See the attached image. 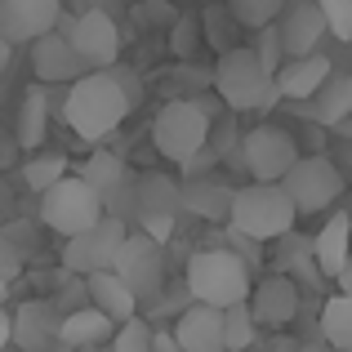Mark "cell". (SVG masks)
Masks as SVG:
<instances>
[{"mask_svg":"<svg viewBox=\"0 0 352 352\" xmlns=\"http://www.w3.org/2000/svg\"><path fill=\"white\" fill-rule=\"evenodd\" d=\"M41 219H45L50 232L72 241V236L89 232V228L103 219V197H98L80 174H67L63 183H54V188L41 197Z\"/></svg>","mask_w":352,"mask_h":352,"instance_id":"8992f818","label":"cell"},{"mask_svg":"<svg viewBox=\"0 0 352 352\" xmlns=\"http://www.w3.org/2000/svg\"><path fill=\"white\" fill-rule=\"evenodd\" d=\"M107 352H156V330L147 326L143 317H134V321H125V326H116Z\"/></svg>","mask_w":352,"mask_h":352,"instance_id":"1f68e13d","label":"cell"},{"mask_svg":"<svg viewBox=\"0 0 352 352\" xmlns=\"http://www.w3.org/2000/svg\"><path fill=\"white\" fill-rule=\"evenodd\" d=\"M63 0H0V36L9 45L27 41L36 45L41 36L58 32L63 27Z\"/></svg>","mask_w":352,"mask_h":352,"instance_id":"7c38bea8","label":"cell"},{"mask_svg":"<svg viewBox=\"0 0 352 352\" xmlns=\"http://www.w3.org/2000/svg\"><path fill=\"white\" fill-rule=\"evenodd\" d=\"M299 161L303 156H299L294 134L281 129V125H272V120H263V125L241 134V170L254 183H281Z\"/></svg>","mask_w":352,"mask_h":352,"instance_id":"52a82bcc","label":"cell"},{"mask_svg":"<svg viewBox=\"0 0 352 352\" xmlns=\"http://www.w3.org/2000/svg\"><path fill=\"white\" fill-rule=\"evenodd\" d=\"M9 58H14V45H9V41H5V36H0V72H5V67H9Z\"/></svg>","mask_w":352,"mask_h":352,"instance_id":"f35d334b","label":"cell"},{"mask_svg":"<svg viewBox=\"0 0 352 352\" xmlns=\"http://www.w3.org/2000/svg\"><path fill=\"white\" fill-rule=\"evenodd\" d=\"M5 294H9V281L0 276V308H5Z\"/></svg>","mask_w":352,"mask_h":352,"instance_id":"b9f144b4","label":"cell"},{"mask_svg":"<svg viewBox=\"0 0 352 352\" xmlns=\"http://www.w3.org/2000/svg\"><path fill=\"white\" fill-rule=\"evenodd\" d=\"M254 54H258V63H263V67L276 76V72L285 67V45H281V32H276V27H263V32H258Z\"/></svg>","mask_w":352,"mask_h":352,"instance_id":"836d02e7","label":"cell"},{"mask_svg":"<svg viewBox=\"0 0 352 352\" xmlns=\"http://www.w3.org/2000/svg\"><path fill=\"white\" fill-rule=\"evenodd\" d=\"M134 228H138L143 236H152L156 245H170V236L179 232V214H138Z\"/></svg>","mask_w":352,"mask_h":352,"instance_id":"e575fe53","label":"cell"},{"mask_svg":"<svg viewBox=\"0 0 352 352\" xmlns=\"http://www.w3.org/2000/svg\"><path fill=\"white\" fill-rule=\"evenodd\" d=\"M129 107H134V98H129V89L120 85L112 72H89V76H80L76 85L67 89V98H63V120H67V129L76 138L98 143V138H107L112 129L125 125Z\"/></svg>","mask_w":352,"mask_h":352,"instance_id":"6da1fadb","label":"cell"},{"mask_svg":"<svg viewBox=\"0 0 352 352\" xmlns=\"http://www.w3.org/2000/svg\"><path fill=\"white\" fill-rule=\"evenodd\" d=\"M214 94L228 112H267L281 103L276 76L258 63V54L250 45L223 50V58L214 63Z\"/></svg>","mask_w":352,"mask_h":352,"instance_id":"277c9868","label":"cell"},{"mask_svg":"<svg viewBox=\"0 0 352 352\" xmlns=\"http://www.w3.org/2000/svg\"><path fill=\"white\" fill-rule=\"evenodd\" d=\"M294 219H299V210L281 183H245V188H236L228 228L263 245V241H281L285 232H294Z\"/></svg>","mask_w":352,"mask_h":352,"instance_id":"5b68a950","label":"cell"},{"mask_svg":"<svg viewBox=\"0 0 352 352\" xmlns=\"http://www.w3.org/2000/svg\"><path fill=\"white\" fill-rule=\"evenodd\" d=\"M312 250H317L321 276L339 281V272H344L348 258H352V214H330L321 223V232L312 236Z\"/></svg>","mask_w":352,"mask_h":352,"instance_id":"44dd1931","label":"cell"},{"mask_svg":"<svg viewBox=\"0 0 352 352\" xmlns=\"http://www.w3.org/2000/svg\"><path fill=\"white\" fill-rule=\"evenodd\" d=\"M63 36L80 54L89 72H112L120 58V27L107 9H85L76 18H63Z\"/></svg>","mask_w":352,"mask_h":352,"instance_id":"9c48e42d","label":"cell"},{"mask_svg":"<svg viewBox=\"0 0 352 352\" xmlns=\"http://www.w3.org/2000/svg\"><path fill=\"white\" fill-rule=\"evenodd\" d=\"M339 294H352V258H348V267H344V272H339Z\"/></svg>","mask_w":352,"mask_h":352,"instance_id":"74e56055","label":"cell"},{"mask_svg":"<svg viewBox=\"0 0 352 352\" xmlns=\"http://www.w3.org/2000/svg\"><path fill=\"white\" fill-rule=\"evenodd\" d=\"M281 188L290 192V201H294L299 214H321V210H330L339 197H344L348 183H344V174H339V165L330 161V156H303V161L281 179Z\"/></svg>","mask_w":352,"mask_h":352,"instance_id":"30bf717a","label":"cell"},{"mask_svg":"<svg viewBox=\"0 0 352 352\" xmlns=\"http://www.w3.org/2000/svg\"><path fill=\"white\" fill-rule=\"evenodd\" d=\"M9 344H14V312L0 308V352H5Z\"/></svg>","mask_w":352,"mask_h":352,"instance_id":"8d00e7d4","label":"cell"},{"mask_svg":"<svg viewBox=\"0 0 352 352\" xmlns=\"http://www.w3.org/2000/svg\"><path fill=\"white\" fill-rule=\"evenodd\" d=\"M285 5L290 0H228V9H232V18L241 27H250V32H263V27H276L285 14Z\"/></svg>","mask_w":352,"mask_h":352,"instance_id":"4dcf8cb0","label":"cell"},{"mask_svg":"<svg viewBox=\"0 0 352 352\" xmlns=\"http://www.w3.org/2000/svg\"><path fill=\"white\" fill-rule=\"evenodd\" d=\"M112 335H116V321L107 312H98L94 303L89 308H72L58 326V344L72 348V352H89L98 344H112Z\"/></svg>","mask_w":352,"mask_h":352,"instance_id":"ffe728a7","label":"cell"},{"mask_svg":"<svg viewBox=\"0 0 352 352\" xmlns=\"http://www.w3.org/2000/svg\"><path fill=\"white\" fill-rule=\"evenodd\" d=\"M170 335H174V344L183 352H228V344H223V308H210V303H188V308L174 317Z\"/></svg>","mask_w":352,"mask_h":352,"instance_id":"2e32d148","label":"cell"},{"mask_svg":"<svg viewBox=\"0 0 352 352\" xmlns=\"http://www.w3.org/2000/svg\"><path fill=\"white\" fill-rule=\"evenodd\" d=\"M188 285L192 303H210V308H232V303H250L254 285H250V263L232 245H201L188 258Z\"/></svg>","mask_w":352,"mask_h":352,"instance_id":"3957f363","label":"cell"},{"mask_svg":"<svg viewBox=\"0 0 352 352\" xmlns=\"http://www.w3.org/2000/svg\"><path fill=\"white\" fill-rule=\"evenodd\" d=\"M134 232V228L125 223V219H112L103 214L89 232L72 236L67 245H63V267H67L72 276H94V272H107V267L116 263L120 245H125V236Z\"/></svg>","mask_w":352,"mask_h":352,"instance_id":"ba28073f","label":"cell"},{"mask_svg":"<svg viewBox=\"0 0 352 352\" xmlns=\"http://www.w3.org/2000/svg\"><path fill=\"white\" fill-rule=\"evenodd\" d=\"M276 32H281L285 58H308V54H321V36H330L317 0H290L285 14H281V23H276Z\"/></svg>","mask_w":352,"mask_h":352,"instance_id":"9a60e30c","label":"cell"},{"mask_svg":"<svg viewBox=\"0 0 352 352\" xmlns=\"http://www.w3.org/2000/svg\"><path fill=\"white\" fill-rule=\"evenodd\" d=\"M76 174H80V179H85L103 201L112 197V192H120V188H129V183H134V179H129V165L120 161L116 152H107V147H98V152L89 156V161L80 165Z\"/></svg>","mask_w":352,"mask_h":352,"instance_id":"4316f807","label":"cell"},{"mask_svg":"<svg viewBox=\"0 0 352 352\" xmlns=\"http://www.w3.org/2000/svg\"><path fill=\"white\" fill-rule=\"evenodd\" d=\"M32 76L41 85H76L80 76H89V67L80 63V54L72 50V41L63 32H50L32 45Z\"/></svg>","mask_w":352,"mask_h":352,"instance_id":"5bb4252c","label":"cell"},{"mask_svg":"<svg viewBox=\"0 0 352 352\" xmlns=\"http://www.w3.org/2000/svg\"><path fill=\"white\" fill-rule=\"evenodd\" d=\"M45 129H50V98L45 89H27L23 94V107H18V125H14V147L27 156H36L45 147Z\"/></svg>","mask_w":352,"mask_h":352,"instance_id":"cb8c5ba5","label":"cell"},{"mask_svg":"<svg viewBox=\"0 0 352 352\" xmlns=\"http://www.w3.org/2000/svg\"><path fill=\"white\" fill-rule=\"evenodd\" d=\"M85 294H89V303H94L98 312H107V317L116 321V326H125V321L138 317V294L120 281L112 267H107V272L85 276Z\"/></svg>","mask_w":352,"mask_h":352,"instance_id":"603a6c76","label":"cell"},{"mask_svg":"<svg viewBox=\"0 0 352 352\" xmlns=\"http://www.w3.org/2000/svg\"><path fill=\"white\" fill-rule=\"evenodd\" d=\"M112 272L138 294V303L161 299V290H165V245H156L152 236H143L134 228V232L125 236V245H120Z\"/></svg>","mask_w":352,"mask_h":352,"instance_id":"8fae6325","label":"cell"},{"mask_svg":"<svg viewBox=\"0 0 352 352\" xmlns=\"http://www.w3.org/2000/svg\"><path fill=\"white\" fill-rule=\"evenodd\" d=\"M219 116H223V103H214V98H170L152 120L156 152L179 170H192L210 147V129Z\"/></svg>","mask_w":352,"mask_h":352,"instance_id":"7a4b0ae2","label":"cell"},{"mask_svg":"<svg viewBox=\"0 0 352 352\" xmlns=\"http://www.w3.org/2000/svg\"><path fill=\"white\" fill-rule=\"evenodd\" d=\"M299 112L312 120V125H326V129H339L352 120V72H335V76L321 85L317 98L299 103Z\"/></svg>","mask_w":352,"mask_h":352,"instance_id":"d6986e66","label":"cell"},{"mask_svg":"<svg viewBox=\"0 0 352 352\" xmlns=\"http://www.w3.org/2000/svg\"><path fill=\"white\" fill-rule=\"evenodd\" d=\"M254 339H258V321H254V312H250V303L223 308V344H228V352H250Z\"/></svg>","mask_w":352,"mask_h":352,"instance_id":"f546056e","label":"cell"},{"mask_svg":"<svg viewBox=\"0 0 352 352\" xmlns=\"http://www.w3.org/2000/svg\"><path fill=\"white\" fill-rule=\"evenodd\" d=\"M276 272L290 276L299 285H321V267H317V250H312V236L285 232L281 250H276Z\"/></svg>","mask_w":352,"mask_h":352,"instance_id":"d4e9b609","label":"cell"},{"mask_svg":"<svg viewBox=\"0 0 352 352\" xmlns=\"http://www.w3.org/2000/svg\"><path fill=\"white\" fill-rule=\"evenodd\" d=\"M303 352H335V348H330L326 339H321V344H303Z\"/></svg>","mask_w":352,"mask_h":352,"instance_id":"60d3db41","label":"cell"},{"mask_svg":"<svg viewBox=\"0 0 352 352\" xmlns=\"http://www.w3.org/2000/svg\"><path fill=\"white\" fill-rule=\"evenodd\" d=\"M63 179H67V156H58V152H36V156H27L23 183L36 192V197H45V192H50L54 183H63Z\"/></svg>","mask_w":352,"mask_h":352,"instance_id":"f1b7e54d","label":"cell"},{"mask_svg":"<svg viewBox=\"0 0 352 352\" xmlns=\"http://www.w3.org/2000/svg\"><path fill=\"white\" fill-rule=\"evenodd\" d=\"M321 339L335 352H352V294H335L321 303Z\"/></svg>","mask_w":352,"mask_h":352,"instance_id":"83f0119b","label":"cell"},{"mask_svg":"<svg viewBox=\"0 0 352 352\" xmlns=\"http://www.w3.org/2000/svg\"><path fill=\"white\" fill-rule=\"evenodd\" d=\"M321 18H326V32L335 41H352V0H317Z\"/></svg>","mask_w":352,"mask_h":352,"instance_id":"d6a6232c","label":"cell"},{"mask_svg":"<svg viewBox=\"0 0 352 352\" xmlns=\"http://www.w3.org/2000/svg\"><path fill=\"white\" fill-rule=\"evenodd\" d=\"M272 352H303V344H299V339H281Z\"/></svg>","mask_w":352,"mask_h":352,"instance_id":"ab89813d","label":"cell"},{"mask_svg":"<svg viewBox=\"0 0 352 352\" xmlns=\"http://www.w3.org/2000/svg\"><path fill=\"white\" fill-rule=\"evenodd\" d=\"M335 76V63L326 54H308V58H285V67L276 72V89L290 103H308L321 94V85Z\"/></svg>","mask_w":352,"mask_h":352,"instance_id":"ac0fdd59","label":"cell"},{"mask_svg":"<svg viewBox=\"0 0 352 352\" xmlns=\"http://www.w3.org/2000/svg\"><path fill=\"white\" fill-rule=\"evenodd\" d=\"M58 326H63V317L54 312V303L27 299L23 308L14 312V348H23V352H50L54 344H58Z\"/></svg>","mask_w":352,"mask_h":352,"instance_id":"e0dca14e","label":"cell"},{"mask_svg":"<svg viewBox=\"0 0 352 352\" xmlns=\"http://www.w3.org/2000/svg\"><path fill=\"white\" fill-rule=\"evenodd\" d=\"M18 272H23V254H18V245H14V241L0 232V276H5V281H14Z\"/></svg>","mask_w":352,"mask_h":352,"instance_id":"d590c367","label":"cell"},{"mask_svg":"<svg viewBox=\"0 0 352 352\" xmlns=\"http://www.w3.org/2000/svg\"><path fill=\"white\" fill-rule=\"evenodd\" d=\"M232 201H236V188H228L219 179L183 183V210L197 219H210V223H232Z\"/></svg>","mask_w":352,"mask_h":352,"instance_id":"7402d4cb","label":"cell"},{"mask_svg":"<svg viewBox=\"0 0 352 352\" xmlns=\"http://www.w3.org/2000/svg\"><path fill=\"white\" fill-rule=\"evenodd\" d=\"M134 197H138V214H179L183 183L170 179V174H143V179H134Z\"/></svg>","mask_w":352,"mask_h":352,"instance_id":"484cf974","label":"cell"},{"mask_svg":"<svg viewBox=\"0 0 352 352\" xmlns=\"http://www.w3.org/2000/svg\"><path fill=\"white\" fill-rule=\"evenodd\" d=\"M299 281H290V276L272 272L263 276V281L254 285V294H250V312H254L258 330H285L294 317H299Z\"/></svg>","mask_w":352,"mask_h":352,"instance_id":"4fadbf2b","label":"cell"}]
</instances>
